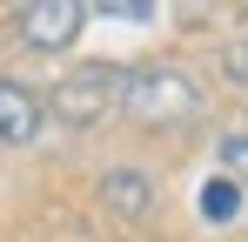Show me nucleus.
Wrapping results in <instances>:
<instances>
[{
	"mask_svg": "<svg viewBox=\"0 0 248 242\" xmlns=\"http://www.w3.org/2000/svg\"><path fill=\"white\" fill-rule=\"evenodd\" d=\"M87 27V0H27L20 7V40L34 54H67Z\"/></svg>",
	"mask_w": 248,
	"mask_h": 242,
	"instance_id": "7ed1b4c3",
	"label": "nucleus"
},
{
	"mask_svg": "<svg viewBox=\"0 0 248 242\" xmlns=\"http://www.w3.org/2000/svg\"><path fill=\"white\" fill-rule=\"evenodd\" d=\"M215 161H221V175H235V182H248V128H235V135H221V141H215Z\"/></svg>",
	"mask_w": 248,
	"mask_h": 242,
	"instance_id": "0eeeda50",
	"label": "nucleus"
},
{
	"mask_svg": "<svg viewBox=\"0 0 248 242\" xmlns=\"http://www.w3.org/2000/svg\"><path fill=\"white\" fill-rule=\"evenodd\" d=\"M121 81H127V68H114V61H87V68H74V74L54 81L47 115L67 121V128H101L108 115H121Z\"/></svg>",
	"mask_w": 248,
	"mask_h": 242,
	"instance_id": "f03ea898",
	"label": "nucleus"
},
{
	"mask_svg": "<svg viewBox=\"0 0 248 242\" xmlns=\"http://www.w3.org/2000/svg\"><path fill=\"white\" fill-rule=\"evenodd\" d=\"M221 74L235 81V87H248V47H228L221 54Z\"/></svg>",
	"mask_w": 248,
	"mask_h": 242,
	"instance_id": "1a4fd4ad",
	"label": "nucleus"
},
{
	"mask_svg": "<svg viewBox=\"0 0 248 242\" xmlns=\"http://www.w3.org/2000/svg\"><path fill=\"white\" fill-rule=\"evenodd\" d=\"M121 115L141 128H188L202 115V87L181 74V68H127L121 81Z\"/></svg>",
	"mask_w": 248,
	"mask_h": 242,
	"instance_id": "f257e3e1",
	"label": "nucleus"
},
{
	"mask_svg": "<svg viewBox=\"0 0 248 242\" xmlns=\"http://www.w3.org/2000/svg\"><path fill=\"white\" fill-rule=\"evenodd\" d=\"M87 14H108V20H155V0H87Z\"/></svg>",
	"mask_w": 248,
	"mask_h": 242,
	"instance_id": "6e6552de",
	"label": "nucleus"
},
{
	"mask_svg": "<svg viewBox=\"0 0 248 242\" xmlns=\"http://www.w3.org/2000/svg\"><path fill=\"white\" fill-rule=\"evenodd\" d=\"M202 215L208 222H235V215H242V182H235V175L202 182Z\"/></svg>",
	"mask_w": 248,
	"mask_h": 242,
	"instance_id": "423d86ee",
	"label": "nucleus"
},
{
	"mask_svg": "<svg viewBox=\"0 0 248 242\" xmlns=\"http://www.w3.org/2000/svg\"><path fill=\"white\" fill-rule=\"evenodd\" d=\"M101 202H108L114 222H148V215H155V175L134 168V161H121V168L101 175Z\"/></svg>",
	"mask_w": 248,
	"mask_h": 242,
	"instance_id": "20e7f679",
	"label": "nucleus"
},
{
	"mask_svg": "<svg viewBox=\"0 0 248 242\" xmlns=\"http://www.w3.org/2000/svg\"><path fill=\"white\" fill-rule=\"evenodd\" d=\"M41 128H47V101L20 81H0V141L27 148V141H41Z\"/></svg>",
	"mask_w": 248,
	"mask_h": 242,
	"instance_id": "39448f33",
	"label": "nucleus"
}]
</instances>
